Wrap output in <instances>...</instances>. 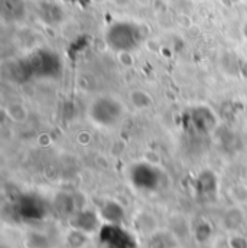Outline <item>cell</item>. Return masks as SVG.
Returning a JSON list of instances; mask_svg holds the SVG:
<instances>
[{
  "mask_svg": "<svg viewBox=\"0 0 247 248\" xmlns=\"http://www.w3.org/2000/svg\"><path fill=\"white\" fill-rule=\"evenodd\" d=\"M23 62L31 79H55L62 72L61 58L51 49H36L31 52Z\"/></svg>",
  "mask_w": 247,
  "mask_h": 248,
  "instance_id": "obj_1",
  "label": "cell"
},
{
  "mask_svg": "<svg viewBox=\"0 0 247 248\" xmlns=\"http://www.w3.org/2000/svg\"><path fill=\"white\" fill-rule=\"evenodd\" d=\"M143 39L140 28L133 22H116L106 32V44L115 52H132Z\"/></svg>",
  "mask_w": 247,
  "mask_h": 248,
  "instance_id": "obj_2",
  "label": "cell"
},
{
  "mask_svg": "<svg viewBox=\"0 0 247 248\" xmlns=\"http://www.w3.org/2000/svg\"><path fill=\"white\" fill-rule=\"evenodd\" d=\"M87 116L91 123L99 127H113L123 119L124 106L120 100L115 97L101 95L91 101L87 110Z\"/></svg>",
  "mask_w": 247,
  "mask_h": 248,
  "instance_id": "obj_3",
  "label": "cell"
},
{
  "mask_svg": "<svg viewBox=\"0 0 247 248\" xmlns=\"http://www.w3.org/2000/svg\"><path fill=\"white\" fill-rule=\"evenodd\" d=\"M0 16L7 23H17L26 16L25 0H0Z\"/></svg>",
  "mask_w": 247,
  "mask_h": 248,
  "instance_id": "obj_4",
  "label": "cell"
},
{
  "mask_svg": "<svg viewBox=\"0 0 247 248\" xmlns=\"http://www.w3.org/2000/svg\"><path fill=\"white\" fill-rule=\"evenodd\" d=\"M132 175H133V181L136 182V185L140 187L155 186L158 182V178H159L158 170L153 166L145 165V163L136 165L132 170Z\"/></svg>",
  "mask_w": 247,
  "mask_h": 248,
  "instance_id": "obj_5",
  "label": "cell"
},
{
  "mask_svg": "<svg viewBox=\"0 0 247 248\" xmlns=\"http://www.w3.org/2000/svg\"><path fill=\"white\" fill-rule=\"evenodd\" d=\"M191 122L194 124L195 130H198L201 133H211L217 125V119H215L214 113L205 107H199V108L194 110V113L191 116Z\"/></svg>",
  "mask_w": 247,
  "mask_h": 248,
  "instance_id": "obj_6",
  "label": "cell"
},
{
  "mask_svg": "<svg viewBox=\"0 0 247 248\" xmlns=\"http://www.w3.org/2000/svg\"><path fill=\"white\" fill-rule=\"evenodd\" d=\"M246 36H247V26H246Z\"/></svg>",
  "mask_w": 247,
  "mask_h": 248,
  "instance_id": "obj_7",
  "label": "cell"
}]
</instances>
